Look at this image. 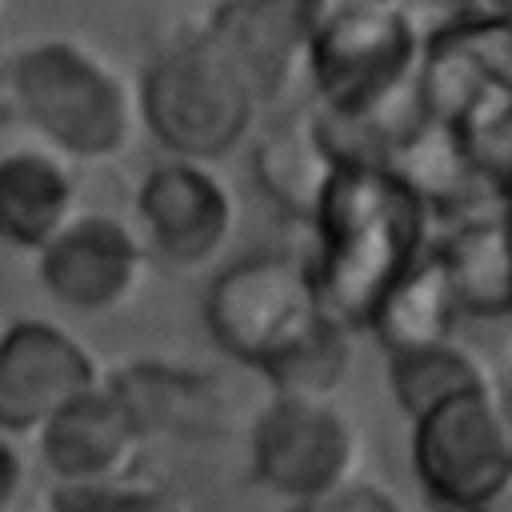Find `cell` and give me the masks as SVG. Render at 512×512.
<instances>
[{
	"mask_svg": "<svg viewBox=\"0 0 512 512\" xmlns=\"http://www.w3.org/2000/svg\"><path fill=\"white\" fill-rule=\"evenodd\" d=\"M504 216H508V228H512V196L504 200Z\"/></svg>",
	"mask_w": 512,
	"mask_h": 512,
	"instance_id": "27",
	"label": "cell"
},
{
	"mask_svg": "<svg viewBox=\"0 0 512 512\" xmlns=\"http://www.w3.org/2000/svg\"><path fill=\"white\" fill-rule=\"evenodd\" d=\"M496 396H500V408H504V416H508V424H512V364L504 368V376H500V384H496Z\"/></svg>",
	"mask_w": 512,
	"mask_h": 512,
	"instance_id": "25",
	"label": "cell"
},
{
	"mask_svg": "<svg viewBox=\"0 0 512 512\" xmlns=\"http://www.w3.org/2000/svg\"><path fill=\"white\" fill-rule=\"evenodd\" d=\"M284 512H408V508L384 484H372V480L356 476V480H348L332 492H320L312 500H296Z\"/></svg>",
	"mask_w": 512,
	"mask_h": 512,
	"instance_id": "23",
	"label": "cell"
},
{
	"mask_svg": "<svg viewBox=\"0 0 512 512\" xmlns=\"http://www.w3.org/2000/svg\"><path fill=\"white\" fill-rule=\"evenodd\" d=\"M144 232L112 212H80L36 252L44 292L72 312L120 308L144 280Z\"/></svg>",
	"mask_w": 512,
	"mask_h": 512,
	"instance_id": "10",
	"label": "cell"
},
{
	"mask_svg": "<svg viewBox=\"0 0 512 512\" xmlns=\"http://www.w3.org/2000/svg\"><path fill=\"white\" fill-rule=\"evenodd\" d=\"M324 0H220L204 28L236 56L264 104H276L304 72L308 40Z\"/></svg>",
	"mask_w": 512,
	"mask_h": 512,
	"instance_id": "14",
	"label": "cell"
},
{
	"mask_svg": "<svg viewBox=\"0 0 512 512\" xmlns=\"http://www.w3.org/2000/svg\"><path fill=\"white\" fill-rule=\"evenodd\" d=\"M492 88H512V12H460L424 44V108L452 128Z\"/></svg>",
	"mask_w": 512,
	"mask_h": 512,
	"instance_id": "11",
	"label": "cell"
},
{
	"mask_svg": "<svg viewBox=\"0 0 512 512\" xmlns=\"http://www.w3.org/2000/svg\"><path fill=\"white\" fill-rule=\"evenodd\" d=\"M484 384H492L484 364L476 356H468L456 340L388 356V388L408 420L432 412L436 404H444L468 388H484Z\"/></svg>",
	"mask_w": 512,
	"mask_h": 512,
	"instance_id": "19",
	"label": "cell"
},
{
	"mask_svg": "<svg viewBox=\"0 0 512 512\" xmlns=\"http://www.w3.org/2000/svg\"><path fill=\"white\" fill-rule=\"evenodd\" d=\"M80 216L76 160L48 144H12L0 156V232L12 248L40 252Z\"/></svg>",
	"mask_w": 512,
	"mask_h": 512,
	"instance_id": "15",
	"label": "cell"
},
{
	"mask_svg": "<svg viewBox=\"0 0 512 512\" xmlns=\"http://www.w3.org/2000/svg\"><path fill=\"white\" fill-rule=\"evenodd\" d=\"M144 128L184 160L228 156L264 108L256 84L236 56L200 24L192 36L172 40L140 76Z\"/></svg>",
	"mask_w": 512,
	"mask_h": 512,
	"instance_id": "4",
	"label": "cell"
},
{
	"mask_svg": "<svg viewBox=\"0 0 512 512\" xmlns=\"http://www.w3.org/2000/svg\"><path fill=\"white\" fill-rule=\"evenodd\" d=\"M52 512H184L180 496L164 484L108 480V484H56Z\"/></svg>",
	"mask_w": 512,
	"mask_h": 512,
	"instance_id": "22",
	"label": "cell"
},
{
	"mask_svg": "<svg viewBox=\"0 0 512 512\" xmlns=\"http://www.w3.org/2000/svg\"><path fill=\"white\" fill-rule=\"evenodd\" d=\"M236 196L204 160L168 156L136 184V220L152 256L172 268L212 264L236 232Z\"/></svg>",
	"mask_w": 512,
	"mask_h": 512,
	"instance_id": "8",
	"label": "cell"
},
{
	"mask_svg": "<svg viewBox=\"0 0 512 512\" xmlns=\"http://www.w3.org/2000/svg\"><path fill=\"white\" fill-rule=\"evenodd\" d=\"M336 164L340 160L328 152L312 116L268 132L252 152V176L264 188V196L276 208L304 216V220L316 216L320 196H324Z\"/></svg>",
	"mask_w": 512,
	"mask_h": 512,
	"instance_id": "18",
	"label": "cell"
},
{
	"mask_svg": "<svg viewBox=\"0 0 512 512\" xmlns=\"http://www.w3.org/2000/svg\"><path fill=\"white\" fill-rule=\"evenodd\" d=\"M328 316L312 264L288 252H256L220 268L204 292L212 344L252 372H268Z\"/></svg>",
	"mask_w": 512,
	"mask_h": 512,
	"instance_id": "5",
	"label": "cell"
},
{
	"mask_svg": "<svg viewBox=\"0 0 512 512\" xmlns=\"http://www.w3.org/2000/svg\"><path fill=\"white\" fill-rule=\"evenodd\" d=\"M4 96L40 144L84 164L116 160L144 124L140 88L76 36H32L16 44L4 60Z\"/></svg>",
	"mask_w": 512,
	"mask_h": 512,
	"instance_id": "2",
	"label": "cell"
},
{
	"mask_svg": "<svg viewBox=\"0 0 512 512\" xmlns=\"http://www.w3.org/2000/svg\"><path fill=\"white\" fill-rule=\"evenodd\" d=\"M460 316H464V304L456 296L452 272H448L444 256L436 248H428L408 268V276L384 296V304L376 308L368 332L376 336L384 356H392V352L448 344L456 336Z\"/></svg>",
	"mask_w": 512,
	"mask_h": 512,
	"instance_id": "17",
	"label": "cell"
},
{
	"mask_svg": "<svg viewBox=\"0 0 512 512\" xmlns=\"http://www.w3.org/2000/svg\"><path fill=\"white\" fill-rule=\"evenodd\" d=\"M104 384L96 356L60 324L20 316L0 340V432L32 440L72 396Z\"/></svg>",
	"mask_w": 512,
	"mask_h": 512,
	"instance_id": "9",
	"label": "cell"
},
{
	"mask_svg": "<svg viewBox=\"0 0 512 512\" xmlns=\"http://www.w3.org/2000/svg\"><path fill=\"white\" fill-rule=\"evenodd\" d=\"M436 512H496V508H436Z\"/></svg>",
	"mask_w": 512,
	"mask_h": 512,
	"instance_id": "26",
	"label": "cell"
},
{
	"mask_svg": "<svg viewBox=\"0 0 512 512\" xmlns=\"http://www.w3.org/2000/svg\"><path fill=\"white\" fill-rule=\"evenodd\" d=\"M352 332V324L328 312L288 356L264 372V380L280 396H336L352 372Z\"/></svg>",
	"mask_w": 512,
	"mask_h": 512,
	"instance_id": "20",
	"label": "cell"
},
{
	"mask_svg": "<svg viewBox=\"0 0 512 512\" xmlns=\"http://www.w3.org/2000/svg\"><path fill=\"white\" fill-rule=\"evenodd\" d=\"M480 168V176L508 200L512 196V88H492L452 124Z\"/></svg>",
	"mask_w": 512,
	"mask_h": 512,
	"instance_id": "21",
	"label": "cell"
},
{
	"mask_svg": "<svg viewBox=\"0 0 512 512\" xmlns=\"http://www.w3.org/2000/svg\"><path fill=\"white\" fill-rule=\"evenodd\" d=\"M432 204L392 164H336L312 216L308 256L324 308L356 332L428 252Z\"/></svg>",
	"mask_w": 512,
	"mask_h": 512,
	"instance_id": "1",
	"label": "cell"
},
{
	"mask_svg": "<svg viewBox=\"0 0 512 512\" xmlns=\"http://www.w3.org/2000/svg\"><path fill=\"white\" fill-rule=\"evenodd\" d=\"M104 380L128 404L132 420L148 440L168 436L208 444L228 432V392L204 368H184L172 360H128Z\"/></svg>",
	"mask_w": 512,
	"mask_h": 512,
	"instance_id": "13",
	"label": "cell"
},
{
	"mask_svg": "<svg viewBox=\"0 0 512 512\" xmlns=\"http://www.w3.org/2000/svg\"><path fill=\"white\" fill-rule=\"evenodd\" d=\"M32 440L56 484H108L128 476L148 436L104 380L72 396Z\"/></svg>",
	"mask_w": 512,
	"mask_h": 512,
	"instance_id": "12",
	"label": "cell"
},
{
	"mask_svg": "<svg viewBox=\"0 0 512 512\" xmlns=\"http://www.w3.org/2000/svg\"><path fill=\"white\" fill-rule=\"evenodd\" d=\"M32 472V460L20 448V436L0 432V512H16V500L24 496V480Z\"/></svg>",
	"mask_w": 512,
	"mask_h": 512,
	"instance_id": "24",
	"label": "cell"
},
{
	"mask_svg": "<svg viewBox=\"0 0 512 512\" xmlns=\"http://www.w3.org/2000/svg\"><path fill=\"white\" fill-rule=\"evenodd\" d=\"M252 476L288 504L332 492L360 472V428L332 396H280L260 408L252 436Z\"/></svg>",
	"mask_w": 512,
	"mask_h": 512,
	"instance_id": "7",
	"label": "cell"
},
{
	"mask_svg": "<svg viewBox=\"0 0 512 512\" xmlns=\"http://www.w3.org/2000/svg\"><path fill=\"white\" fill-rule=\"evenodd\" d=\"M444 256L464 316H508L512 312V228L504 204L496 212H464L456 216L452 232L436 244Z\"/></svg>",
	"mask_w": 512,
	"mask_h": 512,
	"instance_id": "16",
	"label": "cell"
},
{
	"mask_svg": "<svg viewBox=\"0 0 512 512\" xmlns=\"http://www.w3.org/2000/svg\"><path fill=\"white\" fill-rule=\"evenodd\" d=\"M424 44L408 0H324L304 60L316 108L368 116L412 96Z\"/></svg>",
	"mask_w": 512,
	"mask_h": 512,
	"instance_id": "3",
	"label": "cell"
},
{
	"mask_svg": "<svg viewBox=\"0 0 512 512\" xmlns=\"http://www.w3.org/2000/svg\"><path fill=\"white\" fill-rule=\"evenodd\" d=\"M408 456L436 508H500L512 496V424L496 384L468 388L416 416Z\"/></svg>",
	"mask_w": 512,
	"mask_h": 512,
	"instance_id": "6",
	"label": "cell"
}]
</instances>
